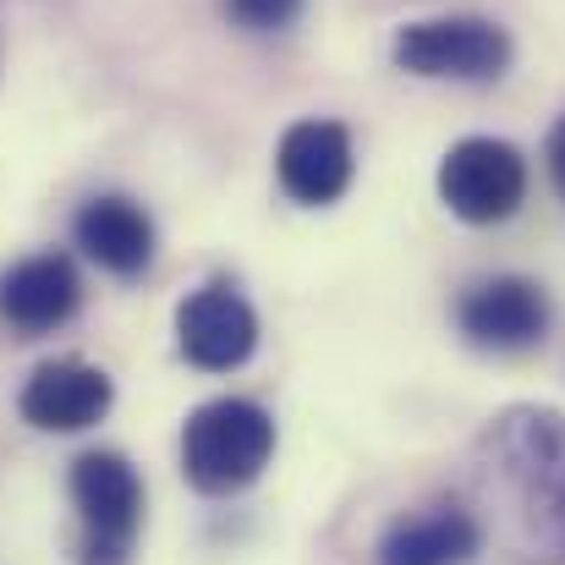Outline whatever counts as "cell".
Returning a JSON list of instances; mask_svg holds the SVG:
<instances>
[{
  "instance_id": "6da1fadb",
  "label": "cell",
  "mask_w": 565,
  "mask_h": 565,
  "mask_svg": "<svg viewBox=\"0 0 565 565\" xmlns=\"http://www.w3.org/2000/svg\"><path fill=\"white\" fill-rule=\"evenodd\" d=\"M472 494L494 544L516 565H565V417L550 406L500 412L472 450Z\"/></svg>"
},
{
  "instance_id": "7a4b0ae2",
  "label": "cell",
  "mask_w": 565,
  "mask_h": 565,
  "mask_svg": "<svg viewBox=\"0 0 565 565\" xmlns=\"http://www.w3.org/2000/svg\"><path fill=\"white\" fill-rule=\"evenodd\" d=\"M275 456V417L258 401L220 395L182 428V472L198 494H242Z\"/></svg>"
},
{
  "instance_id": "3957f363",
  "label": "cell",
  "mask_w": 565,
  "mask_h": 565,
  "mask_svg": "<svg viewBox=\"0 0 565 565\" xmlns=\"http://www.w3.org/2000/svg\"><path fill=\"white\" fill-rule=\"evenodd\" d=\"M72 505L83 522L77 565H127L143 527V483L138 467L116 450H88L72 461Z\"/></svg>"
},
{
  "instance_id": "277c9868",
  "label": "cell",
  "mask_w": 565,
  "mask_h": 565,
  "mask_svg": "<svg viewBox=\"0 0 565 565\" xmlns=\"http://www.w3.org/2000/svg\"><path fill=\"white\" fill-rule=\"evenodd\" d=\"M395 66L412 77H456V83H489L511 66V39L500 22L483 17H434L395 33Z\"/></svg>"
},
{
  "instance_id": "5b68a950",
  "label": "cell",
  "mask_w": 565,
  "mask_h": 565,
  "mask_svg": "<svg viewBox=\"0 0 565 565\" xmlns=\"http://www.w3.org/2000/svg\"><path fill=\"white\" fill-rule=\"evenodd\" d=\"M439 198L467 225H500L527 198V160L500 138H461L439 160Z\"/></svg>"
},
{
  "instance_id": "8992f818",
  "label": "cell",
  "mask_w": 565,
  "mask_h": 565,
  "mask_svg": "<svg viewBox=\"0 0 565 565\" xmlns=\"http://www.w3.org/2000/svg\"><path fill=\"white\" fill-rule=\"evenodd\" d=\"M177 347L192 369L231 374L258 347V313L247 308V297L231 280H209L177 308Z\"/></svg>"
},
{
  "instance_id": "52a82bcc",
  "label": "cell",
  "mask_w": 565,
  "mask_h": 565,
  "mask_svg": "<svg viewBox=\"0 0 565 565\" xmlns=\"http://www.w3.org/2000/svg\"><path fill=\"white\" fill-rule=\"evenodd\" d=\"M456 324L478 352H527L550 335V297L522 275H494L467 286L456 302Z\"/></svg>"
},
{
  "instance_id": "ba28073f",
  "label": "cell",
  "mask_w": 565,
  "mask_h": 565,
  "mask_svg": "<svg viewBox=\"0 0 565 565\" xmlns=\"http://www.w3.org/2000/svg\"><path fill=\"white\" fill-rule=\"evenodd\" d=\"M110 401H116V384L105 369L61 358V363L33 369L17 406H22V423H33L39 434H83L110 412Z\"/></svg>"
},
{
  "instance_id": "9c48e42d",
  "label": "cell",
  "mask_w": 565,
  "mask_h": 565,
  "mask_svg": "<svg viewBox=\"0 0 565 565\" xmlns=\"http://www.w3.org/2000/svg\"><path fill=\"white\" fill-rule=\"evenodd\" d=\"M83 302V280L66 253H33L11 269H0V319L17 335H50L61 330Z\"/></svg>"
},
{
  "instance_id": "30bf717a",
  "label": "cell",
  "mask_w": 565,
  "mask_h": 565,
  "mask_svg": "<svg viewBox=\"0 0 565 565\" xmlns=\"http://www.w3.org/2000/svg\"><path fill=\"white\" fill-rule=\"evenodd\" d=\"M275 171H280V188L297 203H308V209L335 203L352 188V138H347V127L341 121H297L280 138Z\"/></svg>"
},
{
  "instance_id": "8fae6325",
  "label": "cell",
  "mask_w": 565,
  "mask_h": 565,
  "mask_svg": "<svg viewBox=\"0 0 565 565\" xmlns=\"http://www.w3.org/2000/svg\"><path fill=\"white\" fill-rule=\"evenodd\" d=\"M478 550H483V522L456 500H434L390 522V533L379 539V565H472Z\"/></svg>"
},
{
  "instance_id": "7c38bea8",
  "label": "cell",
  "mask_w": 565,
  "mask_h": 565,
  "mask_svg": "<svg viewBox=\"0 0 565 565\" xmlns=\"http://www.w3.org/2000/svg\"><path fill=\"white\" fill-rule=\"evenodd\" d=\"M72 236L99 269H110L121 280H132L154 264V220L132 198H88L72 220Z\"/></svg>"
},
{
  "instance_id": "4fadbf2b",
  "label": "cell",
  "mask_w": 565,
  "mask_h": 565,
  "mask_svg": "<svg viewBox=\"0 0 565 565\" xmlns=\"http://www.w3.org/2000/svg\"><path fill=\"white\" fill-rule=\"evenodd\" d=\"M225 17L247 33H280L302 17V0H225Z\"/></svg>"
},
{
  "instance_id": "5bb4252c",
  "label": "cell",
  "mask_w": 565,
  "mask_h": 565,
  "mask_svg": "<svg viewBox=\"0 0 565 565\" xmlns=\"http://www.w3.org/2000/svg\"><path fill=\"white\" fill-rule=\"evenodd\" d=\"M550 177H555V188L565 198V116H561V127L550 132Z\"/></svg>"
}]
</instances>
